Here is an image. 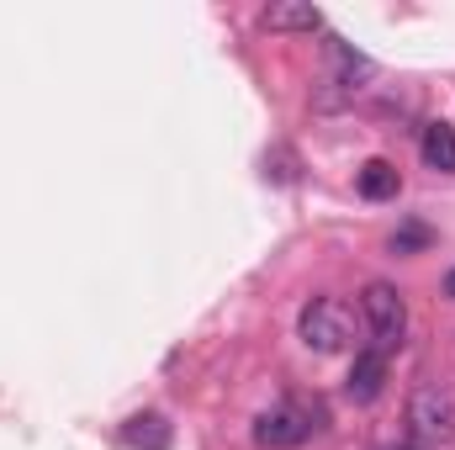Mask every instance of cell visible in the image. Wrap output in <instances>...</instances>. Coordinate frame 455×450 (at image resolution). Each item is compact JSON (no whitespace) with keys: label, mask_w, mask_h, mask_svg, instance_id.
Segmentation results:
<instances>
[{"label":"cell","mask_w":455,"mask_h":450,"mask_svg":"<svg viewBox=\"0 0 455 450\" xmlns=\"http://www.w3.org/2000/svg\"><path fill=\"white\" fill-rule=\"evenodd\" d=\"M408 446L451 450L455 446V387L451 382H419L408 398Z\"/></svg>","instance_id":"obj_1"},{"label":"cell","mask_w":455,"mask_h":450,"mask_svg":"<svg viewBox=\"0 0 455 450\" xmlns=\"http://www.w3.org/2000/svg\"><path fill=\"white\" fill-rule=\"evenodd\" d=\"M318 430H323V408L307 403V398H286V403H275V408H265L254 419V446L297 450V446H307Z\"/></svg>","instance_id":"obj_2"},{"label":"cell","mask_w":455,"mask_h":450,"mask_svg":"<svg viewBox=\"0 0 455 450\" xmlns=\"http://www.w3.org/2000/svg\"><path fill=\"white\" fill-rule=\"evenodd\" d=\"M360 318H365V334H371V350L392 355L403 334H408V297L392 286V281H371L360 292Z\"/></svg>","instance_id":"obj_3"},{"label":"cell","mask_w":455,"mask_h":450,"mask_svg":"<svg viewBox=\"0 0 455 450\" xmlns=\"http://www.w3.org/2000/svg\"><path fill=\"white\" fill-rule=\"evenodd\" d=\"M297 334H302L307 350H318V355H339V350H349V339H355V313H349V302H339V297H313L302 308V318H297Z\"/></svg>","instance_id":"obj_4"},{"label":"cell","mask_w":455,"mask_h":450,"mask_svg":"<svg viewBox=\"0 0 455 450\" xmlns=\"http://www.w3.org/2000/svg\"><path fill=\"white\" fill-rule=\"evenodd\" d=\"M387 371H392V360H387L381 350H360L355 366H349V376H344V392H349L355 403H376V398L387 392Z\"/></svg>","instance_id":"obj_5"},{"label":"cell","mask_w":455,"mask_h":450,"mask_svg":"<svg viewBox=\"0 0 455 450\" xmlns=\"http://www.w3.org/2000/svg\"><path fill=\"white\" fill-rule=\"evenodd\" d=\"M355 191H360L365 202H392V197L403 191V175H397L392 159H365V165L355 170Z\"/></svg>","instance_id":"obj_6"},{"label":"cell","mask_w":455,"mask_h":450,"mask_svg":"<svg viewBox=\"0 0 455 450\" xmlns=\"http://www.w3.org/2000/svg\"><path fill=\"white\" fill-rule=\"evenodd\" d=\"M419 154H424V165H429V170L455 175V127H451V122H429V127H424V138H419Z\"/></svg>","instance_id":"obj_7"},{"label":"cell","mask_w":455,"mask_h":450,"mask_svg":"<svg viewBox=\"0 0 455 450\" xmlns=\"http://www.w3.org/2000/svg\"><path fill=\"white\" fill-rule=\"evenodd\" d=\"M122 446L132 450H170V424L159 414H132L122 424Z\"/></svg>","instance_id":"obj_8"},{"label":"cell","mask_w":455,"mask_h":450,"mask_svg":"<svg viewBox=\"0 0 455 450\" xmlns=\"http://www.w3.org/2000/svg\"><path fill=\"white\" fill-rule=\"evenodd\" d=\"M265 27L270 32H318L323 27V11L318 5H270L265 11Z\"/></svg>","instance_id":"obj_9"},{"label":"cell","mask_w":455,"mask_h":450,"mask_svg":"<svg viewBox=\"0 0 455 450\" xmlns=\"http://www.w3.org/2000/svg\"><path fill=\"white\" fill-rule=\"evenodd\" d=\"M429 244V228H419V223H408L403 233H392V249L397 254H408V249H424Z\"/></svg>","instance_id":"obj_10"},{"label":"cell","mask_w":455,"mask_h":450,"mask_svg":"<svg viewBox=\"0 0 455 450\" xmlns=\"http://www.w3.org/2000/svg\"><path fill=\"white\" fill-rule=\"evenodd\" d=\"M445 297H451V302H455V270H451V276H445Z\"/></svg>","instance_id":"obj_11"}]
</instances>
